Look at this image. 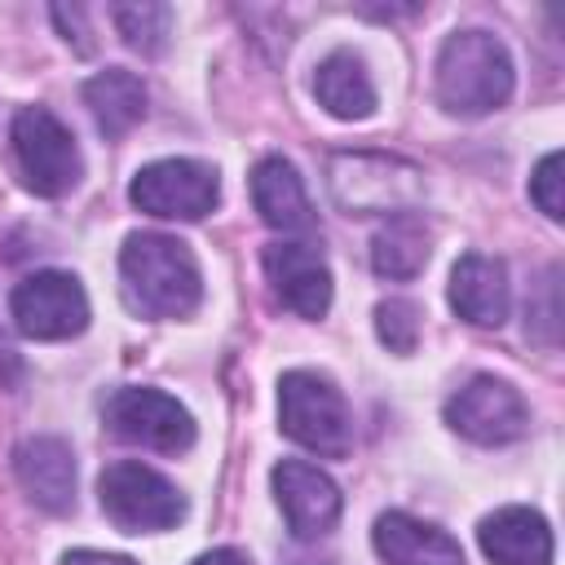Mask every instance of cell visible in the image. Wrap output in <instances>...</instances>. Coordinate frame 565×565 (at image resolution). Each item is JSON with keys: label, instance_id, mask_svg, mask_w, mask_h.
Listing matches in <instances>:
<instances>
[{"label": "cell", "instance_id": "obj_19", "mask_svg": "<svg viewBox=\"0 0 565 565\" xmlns=\"http://www.w3.org/2000/svg\"><path fill=\"white\" fill-rule=\"evenodd\" d=\"M84 106L93 110V119L106 137H124L146 115V84H141V75H132L124 66L97 71L84 84Z\"/></svg>", "mask_w": 565, "mask_h": 565}, {"label": "cell", "instance_id": "obj_24", "mask_svg": "<svg viewBox=\"0 0 565 565\" xmlns=\"http://www.w3.org/2000/svg\"><path fill=\"white\" fill-rule=\"evenodd\" d=\"M530 199H534V207L547 221H561L565 216V159H561V150H552V154L539 159V168L530 177Z\"/></svg>", "mask_w": 565, "mask_h": 565}, {"label": "cell", "instance_id": "obj_3", "mask_svg": "<svg viewBox=\"0 0 565 565\" xmlns=\"http://www.w3.org/2000/svg\"><path fill=\"white\" fill-rule=\"evenodd\" d=\"M327 185L349 216H406L424 199V181L415 163L366 150L331 154Z\"/></svg>", "mask_w": 565, "mask_h": 565}, {"label": "cell", "instance_id": "obj_6", "mask_svg": "<svg viewBox=\"0 0 565 565\" xmlns=\"http://www.w3.org/2000/svg\"><path fill=\"white\" fill-rule=\"evenodd\" d=\"M13 154H18V172L26 190L44 199L75 190L84 177V159H79L71 128L44 106H26L13 115Z\"/></svg>", "mask_w": 565, "mask_h": 565}, {"label": "cell", "instance_id": "obj_26", "mask_svg": "<svg viewBox=\"0 0 565 565\" xmlns=\"http://www.w3.org/2000/svg\"><path fill=\"white\" fill-rule=\"evenodd\" d=\"M62 565H137L132 556H115V552H93V547H79V552H66Z\"/></svg>", "mask_w": 565, "mask_h": 565}, {"label": "cell", "instance_id": "obj_5", "mask_svg": "<svg viewBox=\"0 0 565 565\" xmlns=\"http://www.w3.org/2000/svg\"><path fill=\"white\" fill-rule=\"evenodd\" d=\"M97 499H102V512L124 530V534H154V530H172L181 516H185V499L181 490L137 463V459H119L110 463L102 477H97Z\"/></svg>", "mask_w": 565, "mask_h": 565}, {"label": "cell", "instance_id": "obj_12", "mask_svg": "<svg viewBox=\"0 0 565 565\" xmlns=\"http://www.w3.org/2000/svg\"><path fill=\"white\" fill-rule=\"evenodd\" d=\"M265 278L274 296L300 318H322L331 309V269L313 243H269Z\"/></svg>", "mask_w": 565, "mask_h": 565}, {"label": "cell", "instance_id": "obj_9", "mask_svg": "<svg viewBox=\"0 0 565 565\" xmlns=\"http://www.w3.org/2000/svg\"><path fill=\"white\" fill-rule=\"evenodd\" d=\"M13 322L31 340H71L88 327V296L75 274L40 269L13 287Z\"/></svg>", "mask_w": 565, "mask_h": 565}, {"label": "cell", "instance_id": "obj_21", "mask_svg": "<svg viewBox=\"0 0 565 565\" xmlns=\"http://www.w3.org/2000/svg\"><path fill=\"white\" fill-rule=\"evenodd\" d=\"M110 18H115L124 44L137 49V53H159L168 44V35H172V9L168 4H150V0H141V4H115Z\"/></svg>", "mask_w": 565, "mask_h": 565}, {"label": "cell", "instance_id": "obj_8", "mask_svg": "<svg viewBox=\"0 0 565 565\" xmlns=\"http://www.w3.org/2000/svg\"><path fill=\"white\" fill-rule=\"evenodd\" d=\"M106 428L110 437L128 441V446H146L159 455H181L194 446V415L159 393V388H119L106 402Z\"/></svg>", "mask_w": 565, "mask_h": 565}, {"label": "cell", "instance_id": "obj_27", "mask_svg": "<svg viewBox=\"0 0 565 565\" xmlns=\"http://www.w3.org/2000/svg\"><path fill=\"white\" fill-rule=\"evenodd\" d=\"M190 565H247L234 547H212V552H203V556H194Z\"/></svg>", "mask_w": 565, "mask_h": 565}, {"label": "cell", "instance_id": "obj_2", "mask_svg": "<svg viewBox=\"0 0 565 565\" xmlns=\"http://www.w3.org/2000/svg\"><path fill=\"white\" fill-rule=\"evenodd\" d=\"M512 57L490 31H455L437 53V102L450 115H490L512 97Z\"/></svg>", "mask_w": 565, "mask_h": 565}, {"label": "cell", "instance_id": "obj_20", "mask_svg": "<svg viewBox=\"0 0 565 565\" xmlns=\"http://www.w3.org/2000/svg\"><path fill=\"white\" fill-rule=\"evenodd\" d=\"M371 265H375L380 278H397V282L415 278L428 265V230H424V221L415 212L388 216L371 238Z\"/></svg>", "mask_w": 565, "mask_h": 565}, {"label": "cell", "instance_id": "obj_15", "mask_svg": "<svg viewBox=\"0 0 565 565\" xmlns=\"http://www.w3.org/2000/svg\"><path fill=\"white\" fill-rule=\"evenodd\" d=\"M477 543L494 565H552V530L534 508H499L477 525Z\"/></svg>", "mask_w": 565, "mask_h": 565}, {"label": "cell", "instance_id": "obj_4", "mask_svg": "<svg viewBox=\"0 0 565 565\" xmlns=\"http://www.w3.org/2000/svg\"><path fill=\"white\" fill-rule=\"evenodd\" d=\"M278 419L282 433L313 455L340 459L353 446V419L344 393L318 371H287L278 380Z\"/></svg>", "mask_w": 565, "mask_h": 565}, {"label": "cell", "instance_id": "obj_14", "mask_svg": "<svg viewBox=\"0 0 565 565\" xmlns=\"http://www.w3.org/2000/svg\"><path fill=\"white\" fill-rule=\"evenodd\" d=\"M450 305L463 322L472 327H503L512 309V287H508V265L499 256L468 252L450 269Z\"/></svg>", "mask_w": 565, "mask_h": 565}, {"label": "cell", "instance_id": "obj_16", "mask_svg": "<svg viewBox=\"0 0 565 565\" xmlns=\"http://www.w3.org/2000/svg\"><path fill=\"white\" fill-rule=\"evenodd\" d=\"M371 543L388 565H468L463 547L446 530L411 512H384L371 530Z\"/></svg>", "mask_w": 565, "mask_h": 565}, {"label": "cell", "instance_id": "obj_18", "mask_svg": "<svg viewBox=\"0 0 565 565\" xmlns=\"http://www.w3.org/2000/svg\"><path fill=\"white\" fill-rule=\"evenodd\" d=\"M313 93H318V106L335 119H366L375 110V84H371V71L358 53L349 49H335L318 62V75H313Z\"/></svg>", "mask_w": 565, "mask_h": 565}, {"label": "cell", "instance_id": "obj_11", "mask_svg": "<svg viewBox=\"0 0 565 565\" xmlns=\"http://www.w3.org/2000/svg\"><path fill=\"white\" fill-rule=\"evenodd\" d=\"M274 499L296 539H322L340 521V486L305 459H282L274 468Z\"/></svg>", "mask_w": 565, "mask_h": 565}, {"label": "cell", "instance_id": "obj_1", "mask_svg": "<svg viewBox=\"0 0 565 565\" xmlns=\"http://www.w3.org/2000/svg\"><path fill=\"white\" fill-rule=\"evenodd\" d=\"M124 296L146 318H185L203 296L194 252L172 234H132L119 252Z\"/></svg>", "mask_w": 565, "mask_h": 565}, {"label": "cell", "instance_id": "obj_7", "mask_svg": "<svg viewBox=\"0 0 565 565\" xmlns=\"http://www.w3.org/2000/svg\"><path fill=\"white\" fill-rule=\"evenodd\" d=\"M128 199L146 216H159V221H199V216H207L216 207L221 181H216V168L212 163H199V159H159V163H146L132 177Z\"/></svg>", "mask_w": 565, "mask_h": 565}, {"label": "cell", "instance_id": "obj_13", "mask_svg": "<svg viewBox=\"0 0 565 565\" xmlns=\"http://www.w3.org/2000/svg\"><path fill=\"white\" fill-rule=\"evenodd\" d=\"M13 472L35 508L53 516L75 508V455L62 437H26L13 455Z\"/></svg>", "mask_w": 565, "mask_h": 565}, {"label": "cell", "instance_id": "obj_23", "mask_svg": "<svg viewBox=\"0 0 565 565\" xmlns=\"http://www.w3.org/2000/svg\"><path fill=\"white\" fill-rule=\"evenodd\" d=\"M375 331L388 344V353H411L419 340V309L411 300H380L375 305Z\"/></svg>", "mask_w": 565, "mask_h": 565}, {"label": "cell", "instance_id": "obj_17", "mask_svg": "<svg viewBox=\"0 0 565 565\" xmlns=\"http://www.w3.org/2000/svg\"><path fill=\"white\" fill-rule=\"evenodd\" d=\"M252 203L269 230H282V234L313 230V207H309L305 181L282 154H269L252 168Z\"/></svg>", "mask_w": 565, "mask_h": 565}, {"label": "cell", "instance_id": "obj_25", "mask_svg": "<svg viewBox=\"0 0 565 565\" xmlns=\"http://www.w3.org/2000/svg\"><path fill=\"white\" fill-rule=\"evenodd\" d=\"M53 22H57V31H62V40H66V44H75L79 53H88V49H93V40H88V26H84V9H66V4H53Z\"/></svg>", "mask_w": 565, "mask_h": 565}, {"label": "cell", "instance_id": "obj_22", "mask_svg": "<svg viewBox=\"0 0 565 565\" xmlns=\"http://www.w3.org/2000/svg\"><path fill=\"white\" fill-rule=\"evenodd\" d=\"M525 335L539 340V344L561 340V269L556 265L543 274V282L525 300Z\"/></svg>", "mask_w": 565, "mask_h": 565}, {"label": "cell", "instance_id": "obj_10", "mask_svg": "<svg viewBox=\"0 0 565 565\" xmlns=\"http://www.w3.org/2000/svg\"><path fill=\"white\" fill-rule=\"evenodd\" d=\"M446 424L459 437L477 441V446H503V441H516L530 428V406L508 380L472 375L446 402Z\"/></svg>", "mask_w": 565, "mask_h": 565}]
</instances>
